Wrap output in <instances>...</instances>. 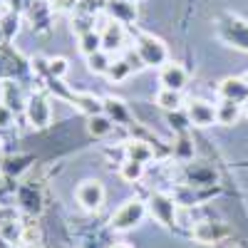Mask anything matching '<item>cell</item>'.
Returning <instances> with one entry per match:
<instances>
[{
    "instance_id": "cell-22",
    "label": "cell",
    "mask_w": 248,
    "mask_h": 248,
    "mask_svg": "<svg viewBox=\"0 0 248 248\" xmlns=\"http://www.w3.org/2000/svg\"><path fill=\"white\" fill-rule=\"evenodd\" d=\"M0 30H3L5 43H10V40L17 35V30H20V15L5 8V13H0Z\"/></svg>"
},
{
    "instance_id": "cell-29",
    "label": "cell",
    "mask_w": 248,
    "mask_h": 248,
    "mask_svg": "<svg viewBox=\"0 0 248 248\" xmlns=\"http://www.w3.org/2000/svg\"><path fill=\"white\" fill-rule=\"evenodd\" d=\"M189 179H191V184H196V186H209V184L216 181V174H214L209 167L194 164V167H189Z\"/></svg>"
},
{
    "instance_id": "cell-43",
    "label": "cell",
    "mask_w": 248,
    "mask_h": 248,
    "mask_svg": "<svg viewBox=\"0 0 248 248\" xmlns=\"http://www.w3.org/2000/svg\"><path fill=\"white\" fill-rule=\"evenodd\" d=\"M243 79H246V82H248V72H246V75H243Z\"/></svg>"
},
{
    "instance_id": "cell-6",
    "label": "cell",
    "mask_w": 248,
    "mask_h": 248,
    "mask_svg": "<svg viewBox=\"0 0 248 248\" xmlns=\"http://www.w3.org/2000/svg\"><path fill=\"white\" fill-rule=\"evenodd\" d=\"M77 203L85 211H97L102 203H105V186L97 179H87L77 186Z\"/></svg>"
},
{
    "instance_id": "cell-40",
    "label": "cell",
    "mask_w": 248,
    "mask_h": 248,
    "mask_svg": "<svg viewBox=\"0 0 248 248\" xmlns=\"http://www.w3.org/2000/svg\"><path fill=\"white\" fill-rule=\"evenodd\" d=\"M112 248H132V246H127V243H117V246H112Z\"/></svg>"
},
{
    "instance_id": "cell-32",
    "label": "cell",
    "mask_w": 248,
    "mask_h": 248,
    "mask_svg": "<svg viewBox=\"0 0 248 248\" xmlns=\"http://www.w3.org/2000/svg\"><path fill=\"white\" fill-rule=\"evenodd\" d=\"M23 246H32V243H40V231L35 229V223H25L23 229V238H20Z\"/></svg>"
},
{
    "instance_id": "cell-16",
    "label": "cell",
    "mask_w": 248,
    "mask_h": 248,
    "mask_svg": "<svg viewBox=\"0 0 248 248\" xmlns=\"http://www.w3.org/2000/svg\"><path fill=\"white\" fill-rule=\"evenodd\" d=\"M102 112H105L114 124H127V127H129V124H134L129 107L124 105L119 97H105V99H102Z\"/></svg>"
},
{
    "instance_id": "cell-27",
    "label": "cell",
    "mask_w": 248,
    "mask_h": 248,
    "mask_svg": "<svg viewBox=\"0 0 248 248\" xmlns=\"http://www.w3.org/2000/svg\"><path fill=\"white\" fill-rule=\"evenodd\" d=\"M134 70H132V65L127 62V57H114L112 60V67H109V72H107V77L112 79V82H122V79H127L129 75H132Z\"/></svg>"
},
{
    "instance_id": "cell-1",
    "label": "cell",
    "mask_w": 248,
    "mask_h": 248,
    "mask_svg": "<svg viewBox=\"0 0 248 248\" xmlns=\"http://www.w3.org/2000/svg\"><path fill=\"white\" fill-rule=\"evenodd\" d=\"M216 35L223 40L226 45L248 52V23L243 17L231 15V13H223L216 20Z\"/></svg>"
},
{
    "instance_id": "cell-15",
    "label": "cell",
    "mask_w": 248,
    "mask_h": 248,
    "mask_svg": "<svg viewBox=\"0 0 248 248\" xmlns=\"http://www.w3.org/2000/svg\"><path fill=\"white\" fill-rule=\"evenodd\" d=\"M191 236L199 241V243H218L221 238L229 236V229L223 223H214V221H201L194 226Z\"/></svg>"
},
{
    "instance_id": "cell-39",
    "label": "cell",
    "mask_w": 248,
    "mask_h": 248,
    "mask_svg": "<svg viewBox=\"0 0 248 248\" xmlns=\"http://www.w3.org/2000/svg\"><path fill=\"white\" fill-rule=\"evenodd\" d=\"M23 248H45L43 243H32V246H23Z\"/></svg>"
},
{
    "instance_id": "cell-42",
    "label": "cell",
    "mask_w": 248,
    "mask_h": 248,
    "mask_svg": "<svg viewBox=\"0 0 248 248\" xmlns=\"http://www.w3.org/2000/svg\"><path fill=\"white\" fill-rule=\"evenodd\" d=\"M5 3H8V0H0V5H5Z\"/></svg>"
},
{
    "instance_id": "cell-24",
    "label": "cell",
    "mask_w": 248,
    "mask_h": 248,
    "mask_svg": "<svg viewBox=\"0 0 248 248\" xmlns=\"http://www.w3.org/2000/svg\"><path fill=\"white\" fill-rule=\"evenodd\" d=\"M77 40H79V52L85 55V57H90V55H94V52H99V50H102V37H99V32H97V30L79 35Z\"/></svg>"
},
{
    "instance_id": "cell-5",
    "label": "cell",
    "mask_w": 248,
    "mask_h": 248,
    "mask_svg": "<svg viewBox=\"0 0 248 248\" xmlns=\"http://www.w3.org/2000/svg\"><path fill=\"white\" fill-rule=\"evenodd\" d=\"M149 214L161 223V226H167V229H174V223H176V201L167 194H152L149 196Z\"/></svg>"
},
{
    "instance_id": "cell-35",
    "label": "cell",
    "mask_w": 248,
    "mask_h": 248,
    "mask_svg": "<svg viewBox=\"0 0 248 248\" xmlns=\"http://www.w3.org/2000/svg\"><path fill=\"white\" fill-rule=\"evenodd\" d=\"M13 122H15V112H13L10 107H5L3 102H0V129L13 127Z\"/></svg>"
},
{
    "instance_id": "cell-28",
    "label": "cell",
    "mask_w": 248,
    "mask_h": 248,
    "mask_svg": "<svg viewBox=\"0 0 248 248\" xmlns=\"http://www.w3.org/2000/svg\"><path fill=\"white\" fill-rule=\"evenodd\" d=\"M119 176H122L124 181H129V184L139 181V179L144 176V164L132 161V159H124V161H122V167H119Z\"/></svg>"
},
{
    "instance_id": "cell-4",
    "label": "cell",
    "mask_w": 248,
    "mask_h": 248,
    "mask_svg": "<svg viewBox=\"0 0 248 248\" xmlns=\"http://www.w3.org/2000/svg\"><path fill=\"white\" fill-rule=\"evenodd\" d=\"M25 117L30 122V127L35 129H45L50 127L52 122V102L45 92H32L28 97V105H25Z\"/></svg>"
},
{
    "instance_id": "cell-31",
    "label": "cell",
    "mask_w": 248,
    "mask_h": 248,
    "mask_svg": "<svg viewBox=\"0 0 248 248\" xmlns=\"http://www.w3.org/2000/svg\"><path fill=\"white\" fill-rule=\"evenodd\" d=\"M77 3L79 0H50V5H52V13H75L77 10Z\"/></svg>"
},
{
    "instance_id": "cell-12",
    "label": "cell",
    "mask_w": 248,
    "mask_h": 248,
    "mask_svg": "<svg viewBox=\"0 0 248 248\" xmlns=\"http://www.w3.org/2000/svg\"><path fill=\"white\" fill-rule=\"evenodd\" d=\"M218 97L243 105V102L248 99V82L243 77H226V79H221L218 82Z\"/></svg>"
},
{
    "instance_id": "cell-41",
    "label": "cell",
    "mask_w": 248,
    "mask_h": 248,
    "mask_svg": "<svg viewBox=\"0 0 248 248\" xmlns=\"http://www.w3.org/2000/svg\"><path fill=\"white\" fill-rule=\"evenodd\" d=\"M5 43V37H3V30H0V45H3Z\"/></svg>"
},
{
    "instance_id": "cell-14",
    "label": "cell",
    "mask_w": 248,
    "mask_h": 248,
    "mask_svg": "<svg viewBox=\"0 0 248 248\" xmlns=\"http://www.w3.org/2000/svg\"><path fill=\"white\" fill-rule=\"evenodd\" d=\"M25 70V57L17 55L8 43L0 45V77L8 75V77H15Z\"/></svg>"
},
{
    "instance_id": "cell-37",
    "label": "cell",
    "mask_w": 248,
    "mask_h": 248,
    "mask_svg": "<svg viewBox=\"0 0 248 248\" xmlns=\"http://www.w3.org/2000/svg\"><path fill=\"white\" fill-rule=\"evenodd\" d=\"M0 248H13V246H10V243L3 238V236H0Z\"/></svg>"
},
{
    "instance_id": "cell-10",
    "label": "cell",
    "mask_w": 248,
    "mask_h": 248,
    "mask_svg": "<svg viewBox=\"0 0 248 248\" xmlns=\"http://www.w3.org/2000/svg\"><path fill=\"white\" fill-rule=\"evenodd\" d=\"M107 17L114 20V23H122L124 28L134 25L137 23V3H127V0H107V8H105Z\"/></svg>"
},
{
    "instance_id": "cell-3",
    "label": "cell",
    "mask_w": 248,
    "mask_h": 248,
    "mask_svg": "<svg viewBox=\"0 0 248 248\" xmlns=\"http://www.w3.org/2000/svg\"><path fill=\"white\" fill-rule=\"evenodd\" d=\"M147 203H144L141 199H129L124 201L119 209L112 214V229L114 231H132L134 226H139L144 221V216H147Z\"/></svg>"
},
{
    "instance_id": "cell-17",
    "label": "cell",
    "mask_w": 248,
    "mask_h": 248,
    "mask_svg": "<svg viewBox=\"0 0 248 248\" xmlns=\"http://www.w3.org/2000/svg\"><path fill=\"white\" fill-rule=\"evenodd\" d=\"M241 117H243V107L238 102L221 99V105L216 107V124H223V127H231V124H236Z\"/></svg>"
},
{
    "instance_id": "cell-25",
    "label": "cell",
    "mask_w": 248,
    "mask_h": 248,
    "mask_svg": "<svg viewBox=\"0 0 248 248\" xmlns=\"http://www.w3.org/2000/svg\"><path fill=\"white\" fill-rule=\"evenodd\" d=\"M23 229H25V226L17 223L15 216H13V218H8V221L0 223V236H3V238L13 246V243H20V238H23Z\"/></svg>"
},
{
    "instance_id": "cell-18",
    "label": "cell",
    "mask_w": 248,
    "mask_h": 248,
    "mask_svg": "<svg viewBox=\"0 0 248 248\" xmlns=\"http://www.w3.org/2000/svg\"><path fill=\"white\" fill-rule=\"evenodd\" d=\"M25 17L32 23V28H47L50 25V17H52V5H47L45 0H35L30 5V10L25 13Z\"/></svg>"
},
{
    "instance_id": "cell-23",
    "label": "cell",
    "mask_w": 248,
    "mask_h": 248,
    "mask_svg": "<svg viewBox=\"0 0 248 248\" xmlns=\"http://www.w3.org/2000/svg\"><path fill=\"white\" fill-rule=\"evenodd\" d=\"M109 67H112V55L105 52V50H99V52H94V55L87 57V70L92 75H107Z\"/></svg>"
},
{
    "instance_id": "cell-20",
    "label": "cell",
    "mask_w": 248,
    "mask_h": 248,
    "mask_svg": "<svg viewBox=\"0 0 248 248\" xmlns=\"http://www.w3.org/2000/svg\"><path fill=\"white\" fill-rule=\"evenodd\" d=\"M112 127H114V122L105 114V112H99V114H92V117H87V132L92 134V137H107L109 132H112Z\"/></svg>"
},
{
    "instance_id": "cell-45",
    "label": "cell",
    "mask_w": 248,
    "mask_h": 248,
    "mask_svg": "<svg viewBox=\"0 0 248 248\" xmlns=\"http://www.w3.org/2000/svg\"><path fill=\"white\" fill-rule=\"evenodd\" d=\"M229 248H241V246H229Z\"/></svg>"
},
{
    "instance_id": "cell-30",
    "label": "cell",
    "mask_w": 248,
    "mask_h": 248,
    "mask_svg": "<svg viewBox=\"0 0 248 248\" xmlns=\"http://www.w3.org/2000/svg\"><path fill=\"white\" fill-rule=\"evenodd\" d=\"M105 8H107V0H79V3H77V10H75V13L99 15V13H105Z\"/></svg>"
},
{
    "instance_id": "cell-9",
    "label": "cell",
    "mask_w": 248,
    "mask_h": 248,
    "mask_svg": "<svg viewBox=\"0 0 248 248\" xmlns=\"http://www.w3.org/2000/svg\"><path fill=\"white\" fill-rule=\"evenodd\" d=\"M189 82V72H186L181 65L176 62H167L161 70H159V85L161 90H174V92H181Z\"/></svg>"
},
{
    "instance_id": "cell-38",
    "label": "cell",
    "mask_w": 248,
    "mask_h": 248,
    "mask_svg": "<svg viewBox=\"0 0 248 248\" xmlns=\"http://www.w3.org/2000/svg\"><path fill=\"white\" fill-rule=\"evenodd\" d=\"M241 107H243V114H246V117H248V99H246V102H243V105H241Z\"/></svg>"
},
{
    "instance_id": "cell-19",
    "label": "cell",
    "mask_w": 248,
    "mask_h": 248,
    "mask_svg": "<svg viewBox=\"0 0 248 248\" xmlns=\"http://www.w3.org/2000/svg\"><path fill=\"white\" fill-rule=\"evenodd\" d=\"M124 154H127V159L132 161H139V164H147L154 159V149L149 147L147 141H141V139H132L124 144Z\"/></svg>"
},
{
    "instance_id": "cell-34",
    "label": "cell",
    "mask_w": 248,
    "mask_h": 248,
    "mask_svg": "<svg viewBox=\"0 0 248 248\" xmlns=\"http://www.w3.org/2000/svg\"><path fill=\"white\" fill-rule=\"evenodd\" d=\"M35 3V0H8L5 3V8L8 10H13V13H17V15H25L28 10H30V5Z\"/></svg>"
},
{
    "instance_id": "cell-8",
    "label": "cell",
    "mask_w": 248,
    "mask_h": 248,
    "mask_svg": "<svg viewBox=\"0 0 248 248\" xmlns=\"http://www.w3.org/2000/svg\"><path fill=\"white\" fill-rule=\"evenodd\" d=\"M99 37H102V50L105 52H119L124 50V40H127V30H124L122 23H114V20H107L99 30Z\"/></svg>"
},
{
    "instance_id": "cell-13",
    "label": "cell",
    "mask_w": 248,
    "mask_h": 248,
    "mask_svg": "<svg viewBox=\"0 0 248 248\" xmlns=\"http://www.w3.org/2000/svg\"><path fill=\"white\" fill-rule=\"evenodd\" d=\"M15 201L20 209H25L28 214H40L43 211V196L35 189L32 184H17V191H15Z\"/></svg>"
},
{
    "instance_id": "cell-11",
    "label": "cell",
    "mask_w": 248,
    "mask_h": 248,
    "mask_svg": "<svg viewBox=\"0 0 248 248\" xmlns=\"http://www.w3.org/2000/svg\"><path fill=\"white\" fill-rule=\"evenodd\" d=\"M0 102H3L5 107H10L15 114L17 112H25V105H28V97L23 94L17 82L13 79H3L0 82Z\"/></svg>"
},
{
    "instance_id": "cell-33",
    "label": "cell",
    "mask_w": 248,
    "mask_h": 248,
    "mask_svg": "<svg viewBox=\"0 0 248 248\" xmlns=\"http://www.w3.org/2000/svg\"><path fill=\"white\" fill-rule=\"evenodd\" d=\"M169 122H171V127H176L179 132H184V129L191 124L189 117H186V112H181V109H179V112H169Z\"/></svg>"
},
{
    "instance_id": "cell-21",
    "label": "cell",
    "mask_w": 248,
    "mask_h": 248,
    "mask_svg": "<svg viewBox=\"0 0 248 248\" xmlns=\"http://www.w3.org/2000/svg\"><path fill=\"white\" fill-rule=\"evenodd\" d=\"M156 105L164 109V112H179L184 99H181V92H174V90H159L156 92Z\"/></svg>"
},
{
    "instance_id": "cell-2",
    "label": "cell",
    "mask_w": 248,
    "mask_h": 248,
    "mask_svg": "<svg viewBox=\"0 0 248 248\" xmlns=\"http://www.w3.org/2000/svg\"><path fill=\"white\" fill-rule=\"evenodd\" d=\"M134 50L139 52L144 67H164L169 62V50L161 43L159 37L149 35V32H139L134 40Z\"/></svg>"
},
{
    "instance_id": "cell-36",
    "label": "cell",
    "mask_w": 248,
    "mask_h": 248,
    "mask_svg": "<svg viewBox=\"0 0 248 248\" xmlns=\"http://www.w3.org/2000/svg\"><path fill=\"white\" fill-rule=\"evenodd\" d=\"M122 55L127 57V62H129V65H132V70H134V72L144 70V62H141V57H139V52H137V50H124Z\"/></svg>"
},
{
    "instance_id": "cell-26",
    "label": "cell",
    "mask_w": 248,
    "mask_h": 248,
    "mask_svg": "<svg viewBox=\"0 0 248 248\" xmlns=\"http://www.w3.org/2000/svg\"><path fill=\"white\" fill-rule=\"evenodd\" d=\"M97 23V15H87V13H72V32L79 37L85 32H92Z\"/></svg>"
},
{
    "instance_id": "cell-44",
    "label": "cell",
    "mask_w": 248,
    "mask_h": 248,
    "mask_svg": "<svg viewBox=\"0 0 248 248\" xmlns=\"http://www.w3.org/2000/svg\"><path fill=\"white\" fill-rule=\"evenodd\" d=\"M127 3H139V0H127Z\"/></svg>"
},
{
    "instance_id": "cell-7",
    "label": "cell",
    "mask_w": 248,
    "mask_h": 248,
    "mask_svg": "<svg viewBox=\"0 0 248 248\" xmlns=\"http://www.w3.org/2000/svg\"><path fill=\"white\" fill-rule=\"evenodd\" d=\"M186 117L191 127H214L216 124V107L206 99H191L186 105Z\"/></svg>"
}]
</instances>
